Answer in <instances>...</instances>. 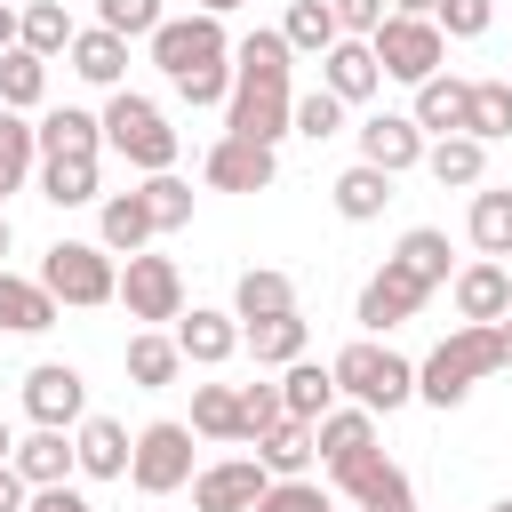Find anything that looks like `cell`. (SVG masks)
Returning <instances> with one entry per match:
<instances>
[{
    "label": "cell",
    "mask_w": 512,
    "mask_h": 512,
    "mask_svg": "<svg viewBox=\"0 0 512 512\" xmlns=\"http://www.w3.org/2000/svg\"><path fill=\"white\" fill-rule=\"evenodd\" d=\"M488 512H512V496H504V504H488Z\"/></svg>",
    "instance_id": "cell-59"
},
{
    "label": "cell",
    "mask_w": 512,
    "mask_h": 512,
    "mask_svg": "<svg viewBox=\"0 0 512 512\" xmlns=\"http://www.w3.org/2000/svg\"><path fill=\"white\" fill-rule=\"evenodd\" d=\"M424 176H432L440 192H448V184H456V192H480V184H488V144H480V136H432V144H424Z\"/></svg>",
    "instance_id": "cell-22"
},
{
    "label": "cell",
    "mask_w": 512,
    "mask_h": 512,
    "mask_svg": "<svg viewBox=\"0 0 512 512\" xmlns=\"http://www.w3.org/2000/svg\"><path fill=\"white\" fill-rule=\"evenodd\" d=\"M200 8H208V16H232V8H248V0H200Z\"/></svg>",
    "instance_id": "cell-57"
},
{
    "label": "cell",
    "mask_w": 512,
    "mask_h": 512,
    "mask_svg": "<svg viewBox=\"0 0 512 512\" xmlns=\"http://www.w3.org/2000/svg\"><path fill=\"white\" fill-rule=\"evenodd\" d=\"M24 512H96V504H88L72 480H56V488H32V504H24Z\"/></svg>",
    "instance_id": "cell-51"
},
{
    "label": "cell",
    "mask_w": 512,
    "mask_h": 512,
    "mask_svg": "<svg viewBox=\"0 0 512 512\" xmlns=\"http://www.w3.org/2000/svg\"><path fill=\"white\" fill-rule=\"evenodd\" d=\"M344 112H352V104H344L336 88H304V96H296V136H312V144H328V136L344 128Z\"/></svg>",
    "instance_id": "cell-44"
},
{
    "label": "cell",
    "mask_w": 512,
    "mask_h": 512,
    "mask_svg": "<svg viewBox=\"0 0 512 512\" xmlns=\"http://www.w3.org/2000/svg\"><path fill=\"white\" fill-rule=\"evenodd\" d=\"M288 32L280 24H256L248 40H232V104H224V136H256V144H280L296 136V88H288Z\"/></svg>",
    "instance_id": "cell-1"
},
{
    "label": "cell",
    "mask_w": 512,
    "mask_h": 512,
    "mask_svg": "<svg viewBox=\"0 0 512 512\" xmlns=\"http://www.w3.org/2000/svg\"><path fill=\"white\" fill-rule=\"evenodd\" d=\"M392 264H408L424 288H440V280H456L448 272V232L440 224H416V232H400V248H392Z\"/></svg>",
    "instance_id": "cell-39"
},
{
    "label": "cell",
    "mask_w": 512,
    "mask_h": 512,
    "mask_svg": "<svg viewBox=\"0 0 512 512\" xmlns=\"http://www.w3.org/2000/svg\"><path fill=\"white\" fill-rule=\"evenodd\" d=\"M240 344L256 352V368H288V360H304V344H312V320H304V312H272V320H240Z\"/></svg>",
    "instance_id": "cell-24"
},
{
    "label": "cell",
    "mask_w": 512,
    "mask_h": 512,
    "mask_svg": "<svg viewBox=\"0 0 512 512\" xmlns=\"http://www.w3.org/2000/svg\"><path fill=\"white\" fill-rule=\"evenodd\" d=\"M464 136H480V144H504V136H512V80H472Z\"/></svg>",
    "instance_id": "cell-41"
},
{
    "label": "cell",
    "mask_w": 512,
    "mask_h": 512,
    "mask_svg": "<svg viewBox=\"0 0 512 512\" xmlns=\"http://www.w3.org/2000/svg\"><path fill=\"white\" fill-rule=\"evenodd\" d=\"M440 0H392V16H432Z\"/></svg>",
    "instance_id": "cell-55"
},
{
    "label": "cell",
    "mask_w": 512,
    "mask_h": 512,
    "mask_svg": "<svg viewBox=\"0 0 512 512\" xmlns=\"http://www.w3.org/2000/svg\"><path fill=\"white\" fill-rule=\"evenodd\" d=\"M328 368H336V392H344V400H360L368 416H392V408H408V400H416V368H408L392 344H376V336L344 344Z\"/></svg>",
    "instance_id": "cell-3"
},
{
    "label": "cell",
    "mask_w": 512,
    "mask_h": 512,
    "mask_svg": "<svg viewBox=\"0 0 512 512\" xmlns=\"http://www.w3.org/2000/svg\"><path fill=\"white\" fill-rule=\"evenodd\" d=\"M152 64L168 72V80H184V72H208V64H232V32H224V16H168L160 32H152Z\"/></svg>",
    "instance_id": "cell-7"
},
{
    "label": "cell",
    "mask_w": 512,
    "mask_h": 512,
    "mask_svg": "<svg viewBox=\"0 0 512 512\" xmlns=\"http://www.w3.org/2000/svg\"><path fill=\"white\" fill-rule=\"evenodd\" d=\"M280 32H288V48H296V56H328V48L344 40V32H336V8H328V0H288Z\"/></svg>",
    "instance_id": "cell-36"
},
{
    "label": "cell",
    "mask_w": 512,
    "mask_h": 512,
    "mask_svg": "<svg viewBox=\"0 0 512 512\" xmlns=\"http://www.w3.org/2000/svg\"><path fill=\"white\" fill-rule=\"evenodd\" d=\"M96 24L120 32V40H152L168 16H160V0H96Z\"/></svg>",
    "instance_id": "cell-45"
},
{
    "label": "cell",
    "mask_w": 512,
    "mask_h": 512,
    "mask_svg": "<svg viewBox=\"0 0 512 512\" xmlns=\"http://www.w3.org/2000/svg\"><path fill=\"white\" fill-rule=\"evenodd\" d=\"M16 8H24V0H16Z\"/></svg>",
    "instance_id": "cell-60"
},
{
    "label": "cell",
    "mask_w": 512,
    "mask_h": 512,
    "mask_svg": "<svg viewBox=\"0 0 512 512\" xmlns=\"http://www.w3.org/2000/svg\"><path fill=\"white\" fill-rule=\"evenodd\" d=\"M104 152V112H80V104H56L40 120V160H96Z\"/></svg>",
    "instance_id": "cell-21"
},
{
    "label": "cell",
    "mask_w": 512,
    "mask_h": 512,
    "mask_svg": "<svg viewBox=\"0 0 512 512\" xmlns=\"http://www.w3.org/2000/svg\"><path fill=\"white\" fill-rule=\"evenodd\" d=\"M464 112H472V80L432 72V80L416 88V128H424V136H464Z\"/></svg>",
    "instance_id": "cell-26"
},
{
    "label": "cell",
    "mask_w": 512,
    "mask_h": 512,
    "mask_svg": "<svg viewBox=\"0 0 512 512\" xmlns=\"http://www.w3.org/2000/svg\"><path fill=\"white\" fill-rule=\"evenodd\" d=\"M16 40H24V8H16V0H0V56H8Z\"/></svg>",
    "instance_id": "cell-53"
},
{
    "label": "cell",
    "mask_w": 512,
    "mask_h": 512,
    "mask_svg": "<svg viewBox=\"0 0 512 512\" xmlns=\"http://www.w3.org/2000/svg\"><path fill=\"white\" fill-rule=\"evenodd\" d=\"M280 400H288V416L320 424V416L336 408V368H328V360H288V368H280Z\"/></svg>",
    "instance_id": "cell-30"
},
{
    "label": "cell",
    "mask_w": 512,
    "mask_h": 512,
    "mask_svg": "<svg viewBox=\"0 0 512 512\" xmlns=\"http://www.w3.org/2000/svg\"><path fill=\"white\" fill-rule=\"evenodd\" d=\"M448 296H456V320L496 328V320L512 312V272H504V256H472V264L448 280Z\"/></svg>",
    "instance_id": "cell-16"
},
{
    "label": "cell",
    "mask_w": 512,
    "mask_h": 512,
    "mask_svg": "<svg viewBox=\"0 0 512 512\" xmlns=\"http://www.w3.org/2000/svg\"><path fill=\"white\" fill-rule=\"evenodd\" d=\"M352 136H360V160H376V168H392V176L424 168V128H416V112H368Z\"/></svg>",
    "instance_id": "cell-15"
},
{
    "label": "cell",
    "mask_w": 512,
    "mask_h": 512,
    "mask_svg": "<svg viewBox=\"0 0 512 512\" xmlns=\"http://www.w3.org/2000/svg\"><path fill=\"white\" fill-rule=\"evenodd\" d=\"M72 72L88 80V88H120V72H128V40L120 32H104V24H88V32H72Z\"/></svg>",
    "instance_id": "cell-28"
},
{
    "label": "cell",
    "mask_w": 512,
    "mask_h": 512,
    "mask_svg": "<svg viewBox=\"0 0 512 512\" xmlns=\"http://www.w3.org/2000/svg\"><path fill=\"white\" fill-rule=\"evenodd\" d=\"M328 480H336V496H352L360 512H416V488H408V472H400L384 448L336 456V464H328Z\"/></svg>",
    "instance_id": "cell-9"
},
{
    "label": "cell",
    "mask_w": 512,
    "mask_h": 512,
    "mask_svg": "<svg viewBox=\"0 0 512 512\" xmlns=\"http://www.w3.org/2000/svg\"><path fill=\"white\" fill-rule=\"evenodd\" d=\"M104 144H112L128 168H144V176L176 168V128H168V112H160L152 96H136V88H112V96H104Z\"/></svg>",
    "instance_id": "cell-4"
},
{
    "label": "cell",
    "mask_w": 512,
    "mask_h": 512,
    "mask_svg": "<svg viewBox=\"0 0 512 512\" xmlns=\"http://www.w3.org/2000/svg\"><path fill=\"white\" fill-rule=\"evenodd\" d=\"M72 448H80V472H88V480H128L136 440H128L120 416H80V424H72Z\"/></svg>",
    "instance_id": "cell-18"
},
{
    "label": "cell",
    "mask_w": 512,
    "mask_h": 512,
    "mask_svg": "<svg viewBox=\"0 0 512 512\" xmlns=\"http://www.w3.org/2000/svg\"><path fill=\"white\" fill-rule=\"evenodd\" d=\"M120 304H128V320H144V328H160V320H184V272H176V256H128L120 264Z\"/></svg>",
    "instance_id": "cell-10"
},
{
    "label": "cell",
    "mask_w": 512,
    "mask_h": 512,
    "mask_svg": "<svg viewBox=\"0 0 512 512\" xmlns=\"http://www.w3.org/2000/svg\"><path fill=\"white\" fill-rule=\"evenodd\" d=\"M312 448H320V464H336V456H360V448H376V416L352 400V408H328L320 424H312Z\"/></svg>",
    "instance_id": "cell-32"
},
{
    "label": "cell",
    "mask_w": 512,
    "mask_h": 512,
    "mask_svg": "<svg viewBox=\"0 0 512 512\" xmlns=\"http://www.w3.org/2000/svg\"><path fill=\"white\" fill-rule=\"evenodd\" d=\"M256 512H336V496H328L320 480H304V472H296V480H272Z\"/></svg>",
    "instance_id": "cell-46"
},
{
    "label": "cell",
    "mask_w": 512,
    "mask_h": 512,
    "mask_svg": "<svg viewBox=\"0 0 512 512\" xmlns=\"http://www.w3.org/2000/svg\"><path fill=\"white\" fill-rule=\"evenodd\" d=\"M24 176H40V128L0 104V200L24 192Z\"/></svg>",
    "instance_id": "cell-31"
},
{
    "label": "cell",
    "mask_w": 512,
    "mask_h": 512,
    "mask_svg": "<svg viewBox=\"0 0 512 512\" xmlns=\"http://www.w3.org/2000/svg\"><path fill=\"white\" fill-rule=\"evenodd\" d=\"M128 480H136V496H176L192 480V424H176V416L144 424L136 456H128Z\"/></svg>",
    "instance_id": "cell-8"
},
{
    "label": "cell",
    "mask_w": 512,
    "mask_h": 512,
    "mask_svg": "<svg viewBox=\"0 0 512 512\" xmlns=\"http://www.w3.org/2000/svg\"><path fill=\"white\" fill-rule=\"evenodd\" d=\"M24 504H32V480L16 464H0V512H24Z\"/></svg>",
    "instance_id": "cell-52"
},
{
    "label": "cell",
    "mask_w": 512,
    "mask_h": 512,
    "mask_svg": "<svg viewBox=\"0 0 512 512\" xmlns=\"http://www.w3.org/2000/svg\"><path fill=\"white\" fill-rule=\"evenodd\" d=\"M0 464H16V432H8V416H0Z\"/></svg>",
    "instance_id": "cell-56"
},
{
    "label": "cell",
    "mask_w": 512,
    "mask_h": 512,
    "mask_svg": "<svg viewBox=\"0 0 512 512\" xmlns=\"http://www.w3.org/2000/svg\"><path fill=\"white\" fill-rule=\"evenodd\" d=\"M40 288L72 312H96V304H120V264L104 240H56L40 256Z\"/></svg>",
    "instance_id": "cell-5"
},
{
    "label": "cell",
    "mask_w": 512,
    "mask_h": 512,
    "mask_svg": "<svg viewBox=\"0 0 512 512\" xmlns=\"http://www.w3.org/2000/svg\"><path fill=\"white\" fill-rule=\"evenodd\" d=\"M232 312H240V320H272V312H296V280H288V272H272V264L240 272V288H232Z\"/></svg>",
    "instance_id": "cell-34"
},
{
    "label": "cell",
    "mask_w": 512,
    "mask_h": 512,
    "mask_svg": "<svg viewBox=\"0 0 512 512\" xmlns=\"http://www.w3.org/2000/svg\"><path fill=\"white\" fill-rule=\"evenodd\" d=\"M16 472H24L32 488H56V480H72V472H80V448H72V432H56V424H32V440H16Z\"/></svg>",
    "instance_id": "cell-25"
},
{
    "label": "cell",
    "mask_w": 512,
    "mask_h": 512,
    "mask_svg": "<svg viewBox=\"0 0 512 512\" xmlns=\"http://www.w3.org/2000/svg\"><path fill=\"white\" fill-rule=\"evenodd\" d=\"M176 88V104H232V64H208V72H184V80H168Z\"/></svg>",
    "instance_id": "cell-49"
},
{
    "label": "cell",
    "mask_w": 512,
    "mask_h": 512,
    "mask_svg": "<svg viewBox=\"0 0 512 512\" xmlns=\"http://www.w3.org/2000/svg\"><path fill=\"white\" fill-rule=\"evenodd\" d=\"M144 208H152L160 232H176V224H192V184L176 168H160V176H144Z\"/></svg>",
    "instance_id": "cell-43"
},
{
    "label": "cell",
    "mask_w": 512,
    "mask_h": 512,
    "mask_svg": "<svg viewBox=\"0 0 512 512\" xmlns=\"http://www.w3.org/2000/svg\"><path fill=\"white\" fill-rule=\"evenodd\" d=\"M432 288L408 272V264H392L384 256V272H368L360 280V304H352V320L368 328V336H384V328H400V320H416V304H424Z\"/></svg>",
    "instance_id": "cell-12"
},
{
    "label": "cell",
    "mask_w": 512,
    "mask_h": 512,
    "mask_svg": "<svg viewBox=\"0 0 512 512\" xmlns=\"http://www.w3.org/2000/svg\"><path fill=\"white\" fill-rule=\"evenodd\" d=\"M176 368H184V344H176V328H136V336H128V384H136V392H160V384H176Z\"/></svg>",
    "instance_id": "cell-27"
},
{
    "label": "cell",
    "mask_w": 512,
    "mask_h": 512,
    "mask_svg": "<svg viewBox=\"0 0 512 512\" xmlns=\"http://www.w3.org/2000/svg\"><path fill=\"white\" fill-rule=\"evenodd\" d=\"M200 176H208L216 192H272L280 152H272V144H256V136H216V144H208V160H200Z\"/></svg>",
    "instance_id": "cell-14"
},
{
    "label": "cell",
    "mask_w": 512,
    "mask_h": 512,
    "mask_svg": "<svg viewBox=\"0 0 512 512\" xmlns=\"http://www.w3.org/2000/svg\"><path fill=\"white\" fill-rule=\"evenodd\" d=\"M264 488H272L264 456H216L192 472V512H256Z\"/></svg>",
    "instance_id": "cell-11"
},
{
    "label": "cell",
    "mask_w": 512,
    "mask_h": 512,
    "mask_svg": "<svg viewBox=\"0 0 512 512\" xmlns=\"http://www.w3.org/2000/svg\"><path fill=\"white\" fill-rule=\"evenodd\" d=\"M72 16H64V0H24V48L32 56H64L72 48Z\"/></svg>",
    "instance_id": "cell-42"
},
{
    "label": "cell",
    "mask_w": 512,
    "mask_h": 512,
    "mask_svg": "<svg viewBox=\"0 0 512 512\" xmlns=\"http://www.w3.org/2000/svg\"><path fill=\"white\" fill-rule=\"evenodd\" d=\"M256 456H264V472H272V480H296L320 448H312V424H304V416H280L272 432H256Z\"/></svg>",
    "instance_id": "cell-33"
},
{
    "label": "cell",
    "mask_w": 512,
    "mask_h": 512,
    "mask_svg": "<svg viewBox=\"0 0 512 512\" xmlns=\"http://www.w3.org/2000/svg\"><path fill=\"white\" fill-rule=\"evenodd\" d=\"M56 312H64V304L40 288V272L24 280V272H8V264H0V328H8V336H48V328H56Z\"/></svg>",
    "instance_id": "cell-19"
},
{
    "label": "cell",
    "mask_w": 512,
    "mask_h": 512,
    "mask_svg": "<svg viewBox=\"0 0 512 512\" xmlns=\"http://www.w3.org/2000/svg\"><path fill=\"white\" fill-rule=\"evenodd\" d=\"M320 88H336L344 104H368V96L384 88V64H376V48H368V40H336V48L320 56Z\"/></svg>",
    "instance_id": "cell-20"
},
{
    "label": "cell",
    "mask_w": 512,
    "mask_h": 512,
    "mask_svg": "<svg viewBox=\"0 0 512 512\" xmlns=\"http://www.w3.org/2000/svg\"><path fill=\"white\" fill-rule=\"evenodd\" d=\"M472 248L480 256H512V184H480L472 192Z\"/></svg>",
    "instance_id": "cell-35"
},
{
    "label": "cell",
    "mask_w": 512,
    "mask_h": 512,
    "mask_svg": "<svg viewBox=\"0 0 512 512\" xmlns=\"http://www.w3.org/2000/svg\"><path fill=\"white\" fill-rule=\"evenodd\" d=\"M496 368H504L496 328L464 320L456 336H440V344L424 352V368H416V400H432V408H464V400H472V384H480V376H496Z\"/></svg>",
    "instance_id": "cell-2"
},
{
    "label": "cell",
    "mask_w": 512,
    "mask_h": 512,
    "mask_svg": "<svg viewBox=\"0 0 512 512\" xmlns=\"http://www.w3.org/2000/svg\"><path fill=\"white\" fill-rule=\"evenodd\" d=\"M328 192H336V216H344V224H368V216H384V200H392V168L352 160V168H344Z\"/></svg>",
    "instance_id": "cell-29"
},
{
    "label": "cell",
    "mask_w": 512,
    "mask_h": 512,
    "mask_svg": "<svg viewBox=\"0 0 512 512\" xmlns=\"http://www.w3.org/2000/svg\"><path fill=\"white\" fill-rule=\"evenodd\" d=\"M192 432L200 440H240V384H192Z\"/></svg>",
    "instance_id": "cell-40"
},
{
    "label": "cell",
    "mask_w": 512,
    "mask_h": 512,
    "mask_svg": "<svg viewBox=\"0 0 512 512\" xmlns=\"http://www.w3.org/2000/svg\"><path fill=\"white\" fill-rule=\"evenodd\" d=\"M40 200H48V208H88V200H104L96 160H40Z\"/></svg>",
    "instance_id": "cell-37"
},
{
    "label": "cell",
    "mask_w": 512,
    "mask_h": 512,
    "mask_svg": "<svg viewBox=\"0 0 512 512\" xmlns=\"http://www.w3.org/2000/svg\"><path fill=\"white\" fill-rule=\"evenodd\" d=\"M496 352H504V368H512V312L496 320Z\"/></svg>",
    "instance_id": "cell-54"
},
{
    "label": "cell",
    "mask_w": 512,
    "mask_h": 512,
    "mask_svg": "<svg viewBox=\"0 0 512 512\" xmlns=\"http://www.w3.org/2000/svg\"><path fill=\"white\" fill-rule=\"evenodd\" d=\"M152 232H160V224H152V208H144V184H136V192H104V200H96V240H104L112 256H136Z\"/></svg>",
    "instance_id": "cell-23"
},
{
    "label": "cell",
    "mask_w": 512,
    "mask_h": 512,
    "mask_svg": "<svg viewBox=\"0 0 512 512\" xmlns=\"http://www.w3.org/2000/svg\"><path fill=\"white\" fill-rule=\"evenodd\" d=\"M288 416V400H280V384H240V440H256V432H272Z\"/></svg>",
    "instance_id": "cell-47"
},
{
    "label": "cell",
    "mask_w": 512,
    "mask_h": 512,
    "mask_svg": "<svg viewBox=\"0 0 512 512\" xmlns=\"http://www.w3.org/2000/svg\"><path fill=\"white\" fill-rule=\"evenodd\" d=\"M24 416H32V424L72 432V424L88 416V376H80L72 360H40V368L24 376Z\"/></svg>",
    "instance_id": "cell-13"
},
{
    "label": "cell",
    "mask_w": 512,
    "mask_h": 512,
    "mask_svg": "<svg viewBox=\"0 0 512 512\" xmlns=\"http://www.w3.org/2000/svg\"><path fill=\"white\" fill-rule=\"evenodd\" d=\"M8 240H16V232H8V208H0V256H8Z\"/></svg>",
    "instance_id": "cell-58"
},
{
    "label": "cell",
    "mask_w": 512,
    "mask_h": 512,
    "mask_svg": "<svg viewBox=\"0 0 512 512\" xmlns=\"http://www.w3.org/2000/svg\"><path fill=\"white\" fill-rule=\"evenodd\" d=\"M368 48H376L384 80H408V88H424V80L448 64V32H440L432 16H384Z\"/></svg>",
    "instance_id": "cell-6"
},
{
    "label": "cell",
    "mask_w": 512,
    "mask_h": 512,
    "mask_svg": "<svg viewBox=\"0 0 512 512\" xmlns=\"http://www.w3.org/2000/svg\"><path fill=\"white\" fill-rule=\"evenodd\" d=\"M328 8H336V32H344V40H376V24L392 16L384 0H328Z\"/></svg>",
    "instance_id": "cell-50"
},
{
    "label": "cell",
    "mask_w": 512,
    "mask_h": 512,
    "mask_svg": "<svg viewBox=\"0 0 512 512\" xmlns=\"http://www.w3.org/2000/svg\"><path fill=\"white\" fill-rule=\"evenodd\" d=\"M176 344H184V360H192V368H224V360L240 352V312L192 304V312L176 320Z\"/></svg>",
    "instance_id": "cell-17"
},
{
    "label": "cell",
    "mask_w": 512,
    "mask_h": 512,
    "mask_svg": "<svg viewBox=\"0 0 512 512\" xmlns=\"http://www.w3.org/2000/svg\"><path fill=\"white\" fill-rule=\"evenodd\" d=\"M432 24H440L448 40H480V32L496 24V0H440V8H432Z\"/></svg>",
    "instance_id": "cell-48"
},
{
    "label": "cell",
    "mask_w": 512,
    "mask_h": 512,
    "mask_svg": "<svg viewBox=\"0 0 512 512\" xmlns=\"http://www.w3.org/2000/svg\"><path fill=\"white\" fill-rule=\"evenodd\" d=\"M40 96H48V56H32V48L16 40V48L0 56V104H8V112H32Z\"/></svg>",
    "instance_id": "cell-38"
}]
</instances>
